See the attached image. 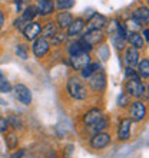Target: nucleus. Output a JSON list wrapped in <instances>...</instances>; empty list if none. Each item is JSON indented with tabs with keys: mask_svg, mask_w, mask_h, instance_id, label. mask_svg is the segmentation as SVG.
<instances>
[{
	"mask_svg": "<svg viewBox=\"0 0 149 158\" xmlns=\"http://www.w3.org/2000/svg\"><path fill=\"white\" fill-rule=\"evenodd\" d=\"M66 88L69 95L74 99H85L87 96V89L85 86V83L82 81H79L78 78H69Z\"/></svg>",
	"mask_w": 149,
	"mask_h": 158,
	"instance_id": "f257e3e1",
	"label": "nucleus"
},
{
	"mask_svg": "<svg viewBox=\"0 0 149 158\" xmlns=\"http://www.w3.org/2000/svg\"><path fill=\"white\" fill-rule=\"evenodd\" d=\"M146 91V88L142 85L139 79H128L125 83V92L128 95L133 96V98H141L143 96V92Z\"/></svg>",
	"mask_w": 149,
	"mask_h": 158,
	"instance_id": "f03ea898",
	"label": "nucleus"
},
{
	"mask_svg": "<svg viewBox=\"0 0 149 158\" xmlns=\"http://www.w3.org/2000/svg\"><path fill=\"white\" fill-rule=\"evenodd\" d=\"M14 96L19 102H22L23 105H30L32 104V92L27 86L22 85V83H17L14 86Z\"/></svg>",
	"mask_w": 149,
	"mask_h": 158,
	"instance_id": "7ed1b4c3",
	"label": "nucleus"
},
{
	"mask_svg": "<svg viewBox=\"0 0 149 158\" xmlns=\"http://www.w3.org/2000/svg\"><path fill=\"white\" fill-rule=\"evenodd\" d=\"M111 144V135L106 132H96L91 139V147L95 150H103Z\"/></svg>",
	"mask_w": 149,
	"mask_h": 158,
	"instance_id": "20e7f679",
	"label": "nucleus"
},
{
	"mask_svg": "<svg viewBox=\"0 0 149 158\" xmlns=\"http://www.w3.org/2000/svg\"><path fill=\"white\" fill-rule=\"evenodd\" d=\"M91 63V56L87 52H80L78 55L70 56V65L74 71H82L83 68Z\"/></svg>",
	"mask_w": 149,
	"mask_h": 158,
	"instance_id": "39448f33",
	"label": "nucleus"
},
{
	"mask_svg": "<svg viewBox=\"0 0 149 158\" xmlns=\"http://www.w3.org/2000/svg\"><path fill=\"white\" fill-rule=\"evenodd\" d=\"M32 49H33V53L36 58H43L50 49V45L49 42L46 40L45 38H36L33 42V46H32Z\"/></svg>",
	"mask_w": 149,
	"mask_h": 158,
	"instance_id": "423d86ee",
	"label": "nucleus"
},
{
	"mask_svg": "<svg viewBox=\"0 0 149 158\" xmlns=\"http://www.w3.org/2000/svg\"><path fill=\"white\" fill-rule=\"evenodd\" d=\"M87 79H89L92 89H95V91H103L105 86H106V76L102 72H95Z\"/></svg>",
	"mask_w": 149,
	"mask_h": 158,
	"instance_id": "0eeeda50",
	"label": "nucleus"
},
{
	"mask_svg": "<svg viewBox=\"0 0 149 158\" xmlns=\"http://www.w3.org/2000/svg\"><path fill=\"white\" fill-rule=\"evenodd\" d=\"M129 112H131V117L133 121H142L146 115V106L143 105V102L141 101H136L131 105L129 108Z\"/></svg>",
	"mask_w": 149,
	"mask_h": 158,
	"instance_id": "6e6552de",
	"label": "nucleus"
},
{
	"mask_svg": "<svg viewBox=\"0 0 149 158\" xmlns=\"http://www.w3.org/2000/svg\"><path fill=\"white\" fill-rule=\"evenodd\" d=\"M40 25L37 22H29L27 25L23 27V35L27 40H34V39L40 35Z\"/></svg>",
	"mask_w": 149,
	"mask_h": 158,
	"instance_id": "1a4fd4ad",
	"label": "nucleus"
},
{
	"mask_svg": "<svg viewBox=\"0 0 149 158\" xmlns=\"http://www.w3.org/2000/svg\"><path fill=\"white\" fill-rule=\"evenodd\" d=\"M103 33H102V30H98V29H92V30H89L85 36H83V40L85 42H87L89 45L93 48L95 45H98V43H102L103 42Z\"/></svg>",
	"mask_w": 149,
	"mask_h": 158,
	"instance_id": "9d476101",
	"label": "nucleus"
},
{
	"mask_svg": "<svg viewBox=\"0 0 149 158\" xmlns=\"http://www.w3.org/2000/svg\"><path fill=\"white\" fill-rule=\"evenodd\" d=\"M131 125H132V121L131 119H122L119 124V128H118V137L122 141H126L131 137Z\"/></svg>",
	"mask_w": 149,
	"mask_h": 158,
	"instance_id": "9b49d317",
	"label": "nucleus"
},
{
	"mask_svg": "<svg viewBox=\"0 0 149 158\" xmlns=\"http://www.w3.org/2000/svg\"><path fill=\"white\" fill-rule=\"evenodd\" d=\"M103 118V114H102V111L98 108L95 109H91V111H87L85 115H83V122L86 125H93L96 124L98 121H100Z\"/></svg>",
	"mask_w": 149,
	"mask_h": 158,
	"instance_id": "f8f14e48",
	"label": "nucleus"
},
{
	"mask_svg": "<svg viewBox=\"0 0 149 158\" xmlns=\"http://www.w3.org/2000/svg\"><path fill=\"white\" fill-rule=\"evenodd\" d=\"M83 27H85V20L83 19H74V20H72V23L69 26H67V36H70V38H73V36H78V35L82 33Z\"/></svg>",
	"mask_w": 149,
	"mask_h": 158,
	"instance_id": "ddd939ff",
	"label": "nucleus"
},
{
	"mask_svg": "<svg viewBox=\"0 0 149 158\" xmlns=\"http://www.w3.org/2000/svg\"><path fill=\"white\" fill-rule=\"evenodd\" d=\"M106 23H108V19L105 16H102V15H93V17L89 20L87 26H89V30H92V29L100 30L102 27L106 26Z\"/></svg>",
	"mask_w": 149,
	"mask_h": 158,
	"instance_id": "4468645a",
	"label": "nucleus"
},
{
	"mask_svg": "<svg viewBox=\"0 0 149 158\" xmlns=\"http://www.w3.org/2000/svg\"><path fill=\"white\" fill-rule=\"evenodd\" d=\"M138 60H139V52H138V49L129 48V49L125 52V63H126L128 66L133 68L138 63Z\"/></svg>",
	"mask_w": 149,
	"mask_h": 158,
	"instance_id": "2eb2a0df",
	"label": "nucleus"
},
{
	"mask_svg": "<svg viewBox=\"0 0 149 158\" xmlns=\"http://www.w3.org/2000/svg\"><path fill=\"white\" fill-rule=\"evenodd\" d=\"M54 4L52 0H40L39 2V7H37V15H42V16H46V15H50L53 12Z\"/></svg>",
	"mask_w": 149,
	"mask_h": 158,
	"instance_id": "dca6fc26",
	"label": "nucleus"
},
{
	"mask_svg": "<svg viewBox=\"0 0 149 158\" xmlns=\"http://www.w3.org/2000/svg\"><path fill=\"white\" fill-rule=\"evenodd\" d=\"M72 20H73V16H72L69 12H62L56 16V23H58V26L60 29L67 27V26L72 23Z\"/></svg>",
	"mask_w": 149,
	"mask_h": 158,
	"instance_id": "f3484780",
	"label": "nucleus"
},
{
	"mask_svg": "<svg viewBox=\"0 0 149 158\" xmlns=\"http://www.w3.org/2000/svg\"><path fill=\"white\" fill-rule=\"evenodd\" d=\"M133 17L136 19L139 23H141L142 26L146 25L149 22V12H148V7L146 6H142V7L136 9L135 10V13H133Z\"/></svg>",
	"mask_w": 149,
	"mask_h": 158,
	"instance_id": "a211bd4d",
	"label": "nucleus"
},
{
	"mask_svg": "<svg viewBox=\"0 0 149 158\" xmlns=\"http://www.w3.org/2000/svg\"><path fill=\"white\" fill-rule=\"evenodd\" d=\"M129 42H131V45H132V48H135V49H143L145 48V42H143V38H142L141 35L135 33V32H129Z\"/></svg>",
	"mask_w": 149,
	"mask_h": 158,
	"instance_id": "6ab92c4d",
	"label": "nucleus"
},
{
	"mask_svg": "<svg viewBox=\"0 0 149 158\" xmlns=\"http://www.w3.org/2000/svg\"><path fill=\"white\" fill-rule=\"evenodd\" d=\"M40 33H42V38H52L54 33H58V27L54 25L53 22H47L45 25V27L40 29Z\"/></svg>",
	"mask_w": 149,
	"mask_h": 158,
	"instance_id": "aec40b11",
	"label": "nucleus"
},
{
	"mask_svg": "<svg viewBox=\"0 0 149 158\" xmlns=\"http://www.w3.org/2000/svg\"><path fill=\"white\" fill-rule=\"evenodd\" d=\"M138 73H139V76H142L143 79H148V76H149V59H143L142 62H139Z\"/></svg>",
	"mask_w": 149,
	"mask_h": 158,
	"instance_id": "412c9836",
	"label": "nucleus"
},
{
	"mask_svg": "<svg viewBox=\"0 0 149 158\" xmlns=\"http://www.w3.org/2000/svg\"><path fill=\"white\" fill-rule=\"evenodd\" d=\"M34 16H37V7H36V6H29V7L25 9V12H23V16H22V19L29 23V22L32 20Z\"/></svg>",
	"mask_w": 149,
	"mask_h": 158,
	"instance_id": "4be33fe9",
	"label": "nucleus"
},
{
	"mask_svg": "<svg viewBox=\"0 0 149 158\" xmlns=\"http://www.w3.org/2000/svg\"><path fill=\"white\" fill-rule=\"evenodd\" d=\"M10 89H12V85L7 81V78L4 76L3 72L0 71V92L2 94H7V92H10Z\"/></svg>",
	"mask_w": 149,
	"mask_h": 158,
	"instance_id": "5701e85b",
	"label": "nucleus"
},
{
	"mask_svg": "<svg viewBox=\"0 0 149 158\" xmlns=\"http://www.w3.org/2000/svg\"><path fill=\"white\" fill-rule=\"evenodd\" d=\"M96 69H99V65H98V63H89V65H86V66L82 69V76L87 79L91 75H93L95 72H98Z\"/></svg>",
	"mask_w": 149,
	"mask_h": 158,
	"instance_id": "b1692460",
	"label": "nucleus"
},
{
	"mask_svg": "<svg viewBox=\"0 0 149 158\" xmlns=\"http://www.w3.org/2000/svg\"><path fill=\"white\" fill-rule=\"evenodd\" d=\"M109 125V119L108 118H102V119L100 121H98V122H96V124H93V125H91L92 127V129H93V132H102V131H103L105 128H106V127H108Z\"/></svg>",
	"mask_w": 149,
	"mask_h": 158,
	"instance_id": "393cba45",
	"label": "nucleus"
},
{
	"mask_svg": "<svg viewBox=\"0 0 149 158\" xmlns=\"http://www.w3.org/2000/svg\"><path fill=\"white\" fill-rule=\"evenodd\" d=\"M74 6V0H56V7L59 10H66Z\"/></svg>",
	"mask_w": 149,
	"mask_h": 158,
	"instance_id": "a878e982",
	"label": "nucleus"
},
{
	"mask_svg": "<svg viewBox=\"0 0 149 158\" xmlns=\"http://www.w3.org/2000/svg\"><path fill=\"white\" fill-rule=\"evenodd\" d=\"M16 55L22 59H27V49L25 45H19L16 48Z\"/></svg>",
	"mask_w": 149,
	"mask_h": 158,
	"instance_id": "bb28decb",
	"label": "nucleus"
},
{
	"mask_svg": "<svg viewBox=\"0 0 149 158\" xmlns=\"http://www.w3.org/2000/svg\"><path fill=\"white\" fill-rule=\"evenodd\" d=\"M6 144H7L9 148H14V147L17 145V138L14 134H10V135H7V138H6Z\"/></svg>",
	"mask_w": 149,
	"mask_h": 158,
	"instance_id": "cd10ccee",
	"label": "nucleus"
},
{
	"mask_svg": "<svg viewBox=\"0 0 149 158\" xmlns=\"http://www.w3.org/2000/svg\"><path fill=\"white\" fill-rule=\"evenodd\" d=\"M80 52H83V50L80 49V46H79L78 42H76V43H72V45L69 46V53H70V56L78 55V53H80Z\"/></svg>",
	"mask_w": 149,
	"mask_h": 158,
	"instance_id": "c85d7f7f",
	"label": "nucleus"
},
{
	"mask_svg": "<svg viewBox=\"0 0 149 158\" xmlns=\"http://www.w3.org/2000/svg\"><path fill=\"white\" fill-rule=\"evenodd\" d=\"M125 76L129 79H139V75H138L136 72H135V69L131 66L126 68V72H125Z\"/></svg>",
	"mask_w": 149,
	"mask_h": 158,
	"instance_id": "c756f323",
	"label": "nucleus"
},
{
	"mask_svg": "<svg viewBox=\"0 0 149 158\" xmlns=\"http://www.w3.org/2000/svg\"><path fill=\"white\" fill-rule=\"evenodd\" d=\"M62 42H65V35L54 33L53 36H52V43H53V45H60Z\"/></svg>",
	"mask_w": 149,
	"mask_h": 158,
	"instance_id": "7c9ffc66",
	"label": "nucleus"
},
{
	"mask_svg": "<svg viewBox=\"0 0 149 158\" xmlns=\"http://www.w3.org/2000/svg\"><path fill=\"white\" fill-rule=\"evenodd\" d=\"M9 128V122L6 118H2L0 117V134L2 132H6V129Z\"/></svg>",
	"mask_w": 149,
	"mask_h": 158,
	"instance_id": "2f4dec72",
	"label": "nucleus"
},
{
	"mask_svg": "<svg viewBox=\"0 0 149 158\" xmlns=\"http://www.w3.org/2000/svg\"><path fill=\"white\" fill-rule=\"evenodd\" d=\"M26 25H27V22H25L23 19H22V17H20V19H17V20L14 22V27H17V29H22V30H23V27H25Z\"/></svg>",
	"mask_w": 149,
	"mask_h": 158,
	"instance_id": "473e14b6",
	"label": "nucleus"
},
{
	"mask_svg": "<svg viewBox=\"0 0 149 158\" xmlns=\"http://www.w3.org/2000/svg\"><path fill=\"white\" fill-rule=\"evenodd\" d=\"M118 102H119V104H118L119 106H125V105L128 104V98H126V96H125L123 94H122V95L119 96V99H118Z\"/></svg>",
	"mask_w": 149,
	"mask_h": 158,
	"instance_id": "72a5a7b5",
	"label": "nucleus"
},
{
	"mask_svg": "<svg viewBox=\"0 0 149 158\" xmlns=\"http://www.w3.org/2000/svg\"><path fill=\"white\" fill-rule=\"evenodd\" d=\"M23 154H25V151L20 150V151H19V154H17V152H16V154H13V155H12V158H20Z\"/></svg>",
	"mask_w": 149,
	"mask_h": 158,
	"instance_id": "f704fd0d",
	"label": "nucleus"
},
{
	"mask_svg": "<svg viewBox=\"0 0 149 158\" xmlns=\"http://www.w3.org/2000/svg\"><path fill=\"white\" fill-rule=\"evenodd\" d=\"M3 23H4V16H3V13L0 12V29L3 27Z\"/></svg>",
	"mask_w": 149,
	"mask_h": 158,
	"instance_id": "c9c22d12",
	"label": "nucleus"
},
{
	"mask_svg": "<svg viewBox=\"0 0 149 158\" xmlns=\"http://www.w3.org/2000/svg\"><path fill=\"white\" fill-rule=\"evenodd\" d=\"M143 36H145V40H148V29L143 30Z\"/></svg>",
	"mask_w": 149,
	"mask_h": 158,
	"instance_id": "e433bc0d",
	"label": "nucleus"
},
{
	"mask_svg": "<svg viewBox=\"0 0 149 158\" xmlns=\"http://www.w3.org/2000/svg\"><path fill=\"white\" fill-rule=\"evenodd\" d=\"M49 158H58V157H56V154H52V155H50Z\"/></svg>",
	"mask_w": 149,
	"mask_h": 158,
	"instance_id": "4c0bfd02",
	"label": "nucleus"
}]
</instances>
